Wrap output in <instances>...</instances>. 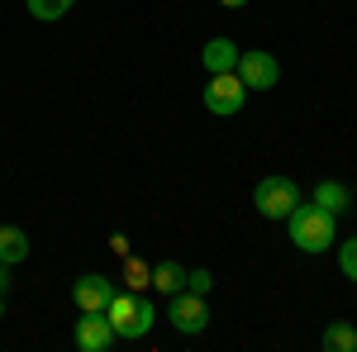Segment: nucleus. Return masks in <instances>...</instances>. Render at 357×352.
I'll list each match as a JSON object with an SVG mask.
<instances>
[{"mask_svg":"<svg viewBox=\"0 0 357 352\" xmlns=\"http://www.w3.org/2000/svg\"><path fill=\"white\" fill-rule=\"evenodd\" d=\"M319 343L329 352H357V333H353V324H329Z\"/></svg>","mask_w":357,"mask_h":352,"instance_id":"nucleus-13","label":"nucleus"},{"mask_svg":"<svg viewBox=\"0 0 357 352\" xmlns=\"http://www.w3.org/2000/svg\"><path fill=\"white\" fill-rule=\"evenodd\" d=\"M0 319H5V300H0Z\"/></svg>","mask_w":357,"mask_h":352,"instance_id":"nucleus-20","label":"nucleus"},{"mask_svg":"<svg viewBox=\"0 0 357 352\" xmlns=\"http://www.w3.org/2000/svg\"><path fill=\"white\" fill-rule=\"evenodd\" d=\"M167 319L176 324V333H205V328H210L205 296H195V291H176V296H172V309H167Z\"/></svg>","mask_w":357,"mask_h":352,"instance_id":"nucleus-6","label":"nucleus"},{"mask_svg":"<svg viewBox=\"0 0 357 352\" xmlns=\"http://www.w3.org/2000/svg\"><path fill=\"white\" fill-rule=\"evenodd\" d=\"M252 205L262 219H286L296 205H301V186L291 176H262L257 190H252Z\"/></svg>","mask_w":357,"mask_h":352,"instance_id":"nucleus-3","label":"nucleus"},{"mask_svg":"<svg viewBox=\"0 0 357 352\" xmlns=\"http://www.w3.org/2000/svg\"><path fill=\"white\" fill-rule=\"evenodd\" d=\"M210 286H215V276H210V271H205V267L186 271V291H195V296H205V291H210Z\"/></svg>","mask_w":357,"mask_h":352,"instance_id":"nucleus-17","label":"nucleus"},{"mask_svg":"<svg viewBox=\"0 0 357 352\" xmlns=\"http://www.w3.org/2000/svg\"><path fill=\"white\" fill-rule=\"evenodd\" d=\"M124 281H129V291H148V286H153V267L138 262V257H129V262H124Z\"/></svg>","mask_w":357,"mask_h":352,"instance_id":"nucleus-15","label":"nucleus"},{"mask_svg":"<svg viewBox=\"0 0 357 352\" xmlns=\"http://www.w3.org/2000/svg\"><path fill=\"white\" fill-rule=\"evenodd\" d=\"M220 5H229V10H238V5H248V0H220Z\"/></svg>","mask_w":357,"mask_h":352,"instance_id":"nucleus-19","label":"nucleus"},{"mask_svg":"<svg viewBox=\"0 0 357 352\" xmlns=\"http://www.w3.org/2000/svg\"><path fill=\"white\" fill-rule=\"evenodd\" d=\"M114 343V328L105 314H82L77 319V348L82 352H105Z\"/></svg>","mask_w":357,"mask_h":352,"instance_id":"nucleus-8","label":"nucleus"},{"mask_svg":"<svg viewBox=\"0 0 357 352\" xmlns=\"http://www.w3.org/2000/svg\"><path fill=\"white\" fill-rule=\"evenodd\" d=\"M105 319H110V328H114V338H143L148 328H153V300L148 296H124V291H114L110 296V305H105Z\"/></svg>","mask_w":357,"mask_h":352,"instance_id":"nucleus-2","label":"nucleus"},{"mask_svg":"<svg viewBox=\"0 0 357 352\" xmlns=\"http://www.w3.org/2000/svg\"><path fill=\"white\" fill-rule=\"evenodd\" d=\"M243 105H248L243 77H238V72H215L210 86H205V109H210V114H220V119H229V114H238Z\"/></svg>","mask_w":357,"mask_h":352,"instance_id":"nucleus-4","label":"nucleus"},{"mask_svg":"<svg viewBox=\"0 0 357 352\" xmlns=\"http://www.w3.org/2000/svg\"><path fill=\"white\" fill-rule=\"evenodd\" d=\"M110 296H114V281L110 276H82L77 286H72V300H77V309L82 314H105V305H110Z\"/></svg>","mask_w":357,"mask_h":352,"instance_id":"nucleus-7","label":"nucleus"},{"mask_svg":"<svg viewBox=\"0 0 357 352\" xmlns=\"http://www.w3.org/2000/svg\"><path fill=\"white\" fill-rule=\"evenodd\" d=\"M24 257H29V234L20 224H0V262L15 267V262H24Z\"/></svg>","mask_w":357,"mask_h":352,"instance_id":"nucleus-11","label":"nucleus"},{"mask_svg":"<svg viewBox=\"0 0 357 352\" xmlns=\"http://www.w3.org/2000/svg\"><path fill=\"white\" fill-rule=\"evenodd\" d=\"M338 267H343V276H348V281H357V238L338 243Z\"/></svg>","mask_w":357,"mask_h":352,"instance_id":"nucleus-16","label":"nucleus"},{"mask_svg":"<svg viewBox=\"0 0 357 352\" xmlns=\"http://www.w3.org/2000/svg\"><path fill=\"white\" fill-rule=\"evenodd\" d=\"M153 291H162V296L186 291V267H181V262H158V267H153Z\"/></svg>","mask_w":357,"mask_h":352,"instance_id":"nucleus-12","label":"nucleus"},{"mask_svg":"<svg viewBox=\"0 0 357 352\" xmlns=\"http://www.w3.org/2000/svg\"><path fill=\"white\" fill-rule=\"evenodd\" d=\"M5 291H10V267L0 262V296H5Z\"/></svg>","mask_w":357,"mask_h":352,"instance_id":"nucleus-18","label":"nucleus"},{"mask_svg":"<svg viewBox=\"0 0 357 352\" xmlns=\"http://www.w3.org/2000/svg\"><path fill=\"white\" fill-rule=\"evenodd\" d=\"M286 229H291V243L301 247V252H329V247L338 243V215L319 210L314 200H310V205L301 200V205L286 215Z\"/></svg>","mask_w":357,"mask_h":352,"instance_id":"nucleus-1","label":"nucleus"},{"mask_svg":"<svg viewBox=\"0 0 357 352\" xmlns=\"http://www.w3.org/2000/svg\"><path fill=\"white\" fill-rule=\"evenodd\" d=\"M310 200H314L319 210H329V215H348V210H353V190L343 186V181H319Z\"/></svg>","mask_w":357,"mask_h":352,"instance_id":"nucleus-10","label":"nucleus"},{"mask_svg":"<svg viewBox=\"0 0 357 352\" xmlns=\"http://www.w3.org/2000/svg\"><path fill=\"white\" fill-rule=\"evenodd\" d=\"M238 53H243V48H238L234 38H210V43L200 48V62H205V72L215 77V72H234V67H238Z\"/></svg>","mask_w":357,"mask_h":352,"instance_id":"nucleus-9","label":"nucleus"},{"mask_svg":"<svg viewBox=\"0 0 357 352\" xmlns=\"http://www.w3.org/2000/svg\"><path fill=\"white\" fill-rule=\"evenodd\" d=\"M238 77H243L248 91H272L281 82V62H276L267 48H252V53H238V67H234Z\"/></svg>","mask_w":357,"mask_h":352,"instance_id":"nucleus-5","label":"nucleus"},{"mask_svg":"<svg viewBox=\"0 0 357 352\" xmlns=\"http://www.w3.org/2000/svg\"><path fill=\"white\" fill-rule=\"evenodd\" d=\"M24 5H29V15L43 20V24H57V20L72 10V0H24Z\"/></svg>","mask_w":357,"mask_h":352,"instance_id":"nucleus-14","label":"nucleus"}]
</instances>
